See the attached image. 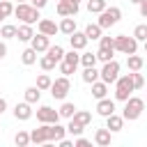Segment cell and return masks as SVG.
Masks as SVG:
<instances>
[{
	"instance_id": "37",
	"label": "cell",
	"mask_w": 147,
	"mask_h": 147,
	"mask_svg": "<svg viewBox=\"0 0 147 147\" xmlns=\"http://www.w3.org/2000/svg\"><path fill=\"white\" fill-rule=\"evenodd\" d=\"M14 142H16V147H25V145H30V133H28V131H18V133L14 136Z\"/></svg>"
},
{
	"instance_id": "36",
	"label": "cell",
	"mask_w": 147,
	"mask_h": 147,
	"mask_svg": "<svg viewBox=\"0 0 147 147\" xmlns=\"http://www.w3.org/2000/svg\"><path fill=\"white\" fill-rule=\"evenodd\" d=\"M80 64L83 67H94L96 64V53H90V51L80 53Z\"/></svg>"
},
{
	"instance_id": "10",
	"label": "cell",
	"mask_w": 147,
	"mask_h": 147,
	"mask_svg": "<svg viewBox=\"0 0 147 147\" xmlns=\"http://www.w3.org/2000/svg\"><path fill=\"white\" fill-rule=\"evenodd\" d=\"M46 131H48V142H46V145L57 142V140H62V138L67 136V126H62L60 122H55V124H46Z\"/></svg>"
},
{
	"instance_id": "46",
	"label": "cell",
	"mask_w": 147,
	"mask_h": 147,
	"mask_svg": "<svg viewBox=\"0 0 147 147\" xmlns=\"http://www.w3.org/2000/svg\"><path fill=\"white\" fill-rule=\"evenodd\" d=\"M46 2H48V0H30V5H32V7H37V9H44V7H46Z\"/></svg>"
},
{
	"instance_id": "54",
	"label": "cell",
	"mask_w": 147,
	"mask_h": 147,
	"mask_svg": "<svg viewBox=\"0 0 147 147\" xmlns=\"http://www.w3.org/2000/svg\"><path fill=\"white\" fill-rule=\"evenodd\" d=\"M18 2H28V0H18Z\"/></svg>"
},
{
	"instance_id": "31",
	"label": "cell",
	"mask_w": 147,
	"mask_h": 147,
	"mask_svg": "<svg viewBox=\"0 0 147 147\" xmlns=\"http://www.w3.org/2000/svg\"><path fill=\"white\" fill-rule=\"evenodd\" d=\"M108 5H106V0H87V11L90 14H99V11H103Z\"/></svg>"
},
{
	"instance_id": "9",
	"label": "cell",
	"mask_w": 147,
	"mask_h": 147,
	"mask_svg": "<svg viewBox=\"0 0 147 147\" xmlns=\"http://www.w3.org/2000/svg\"><path fill=\"white\" fill-rule=\"evenodd\" d=\"M32 115H34V110H32V103H28V101H21V103H16V106H14V117H16L18 122H28Z\"/></svg>"
},
{
	"instance_id": "25",
	"label": "cell",
	"mask_w": 147,
	"mask_h": 147,
	"mask_svg": "<svg viewBox=\"0 0 147 147\" xmlns=\"http://www.w3.org/2000/svg\"><path fill=\"white\" fill-rule=\"evenodd\" d=\"M37 55H39V53L30 46V48H25V51L21 53V62H23L25 67H30V64H34V62H37Z\"/></svg>"
},
{
	"instance_id": "43",
	"label": "cell",
	"mask_w": 147,
	"mask_h": 147,
	"mask_svg": "<svg viewBox=\"0 0 147 147\" xmlns=\"http://www.w3.org/2000/svg\"><path fill=\"white\" fill-rule=\"evenodd\" d=\"M99 48H113L115 51V37H99Z\"/></svg>"
},
{
	"instance_id": "48",
	"label": "cell",
	"mask_w": 147,
	"mask_h": 147,
	"mask_svg": "<svg viewBox=\"0 0 147 147\" xmlns=\"http://www.w3.org/2000/svg\"><path fill=\"white\" fill-rule=\"evenodd\" d=\"M0 55H2V57H5V55H7V44H5V41H2V39H0Z\"/></svg>"
},
{
	"instance_id": "32",
	"label": "cell",
	"mask_w": 147,
	"mask_h": 147,
	"mask_svg": "<svg viewBox=\"0 0 147 147\" xmlns=\"http://www.w3.org/2000/svg\"><path fill=\"white\" fill-rule=\"evenodd\" d=\"M51 83H53V78L48 76V71H46V74H39V76H37V87H39L41 92H44V90H51Z\"/></svg>"
},
{
	"instance_id": "27",
	"label": "cell",
	"mask_w": 147,
	"mask_h": 147,
	"mask_svg": "<svg viewBox=\"0 0 147 147\" xmlns=\"http://www.w3.org/2000/svg\"><path fill=\"white\" fill-rule=\"evenodd\" d=\"M76 110H78V108H76L74 103H69V101H64V103L60 106V110H57V113H60V117H64V119H71Z\"/></svg>"
},
{
	"instance_id": "7",
	"label": "cell",
	"mask_w": 147,
	"mask_h": 147,
	"mask_svg": "<svg viewBox=\"0 0 147 147\" xmlns=\"http://www.w3.org/2000/svg\"><path fill=\"white\" fill-rule=\"evenodd\" d=\"M119 76V62L117 60H110V62H103L101 71H99V78L106 83V85H113Z\"/></svg>"
},
{
	"instance_id": "12",
	"label": "cell",
	"mask_w": 147,
	"mask_h": 147,
	"mask_svg": "<svg viewBox=\"0 0 147 147\" xmlns=\"http://www.w3.org/2000/svg\"><path fill=\"white\" fill-rule=\"evenodd\" d=\"M87 37H85V32H78V30H74L71 34H69V44H71V48L74 51H85V46H87Z\"/></svg>"
},
{
	"instance_id": "34",
	"label": "cell",
	"mask_w": 147,
	"mask_h": 147,
	"mask_svg": "<svg viewBox=\"0 0 147 147\" xmlns=\"http://www.w3.org/2000/svg\"><path fill=\"white\" fill-rule=\"evenodd\" d=\"M0 37H2V39H14V37H16V25L5 23V25L0 28Z\"/></svg>"
},
{
	"instance_id": "5",
	"label": "cell",
	"mask_w": 147,
	"mask_h": 147,
	"mask_svg": "<svg viewBox=\"0 0 147 147\" xmlns=\"http://www.w3.org/2000/svg\"><path fill=\"white\" fill-rule=\"evenodd\" d=\"M138 51V39L131 34H117L115 37V53H124V55H131Z\"/></svg>"
},
{
	"instance_id": "15",
	"label": "cell",
	"mask_w": 147,
	"mask_h": 147,
	"mask_svg": "<svg viewBox=\"0 0 147 147\" xmlns=\"http://www.w3.org/2000/svg\"><path fill=\"white\" fill-rule=\"evenodd\" d=\"M37 28H39V32L46 34V37H55V32H60V30H57V23L51 21V18H39Z\"/></svg>"
},
{
	"instance_id": "30",
	"label": "cell",
	"mask_w": 147,
	"mask_h": 147,
	"mask_svg": "<svg viewBox=\"0 0 147 147\" xmlns=\"http://www.w3.org/2000/svg\"><path fill=\"white\" fill-rule=\"evenodd\" d=\"M39 67H41L44 71H53V69L57 67V62H55V60L46 53V55H41V57H39Z\"/></svg>"
},
{
	"instance_id": "56",
	"label": "cell",
	"mask_w": 147,
	"mask_h": 147,
	"mask_svg": "<svg viewBox=\"0 0 147 147\" xmlns=\"http://www.w3.org/2000/svg\"><path fill=\"white\" fill-rule=\"evenodd\" d=\"M145 67H147V60H145Z\"/></svg>"
},
{
	"instance_id": "35",
	"label": "cell",
	"mask_w": 147,
	"mask_h": 147,
	"mask_svg": "<svg viewBox=\"0 0 147 147\" xmlns=\"http://www.w3.org/2000/svg\"><path fill=\"white\" fill-rule=\"evenodd\" d=\"M46 53H48V55H51L55 62H60V60L64 57V48H62L60 44H55V46H48V51H46Z\"/></svg>"
},
{
	"instance_id": "17",
	"label": "cell",
	"mask_w": 147,
	"mask_h": 147,
	"mask_svg": "<svg viewBox=\"0 0 147 147\" xmlns=\"http://www.w3.org/2000/svg\"><path fill=\"white\" fill-rule=\"evenodd\" d=\"M30 142H34V145H46V142H48L46 124H41L39 129H32V131H30Z\"/></svg>"
},
{
	"instance_id": "51",
	"label": "cell",
	"mask_w": 147,
	"mask_h": 147,
	"mask_svg": "<svg viewBox=\"0 0 147 147\" xmlns=\"http://www.w3.org/2000/svg\"><path fill=\"white\" fill-rule=\"evenodd\" d=\"M129 2H136V5H138V2H140V0H129Z\"/></svg>"
},
{
	"instance_id": "57",
	"label": "cell",
	"mask_w": 147,
	"mask_h": 147,
	"mask_svg": "<svg viewBox=\"0 0 147 147\" xmlns=\"http://www.w3.org/2000/svg\"><path fill=\"white\" fill-rule=\"evenodd\" d=\"M0 92H2V85H0Z\"/></svg>"
},
{
	"instance_id": "3",
	"label": "cell",
	"mask_w": 147,
	"mask_h": 147,
	"mask_svg": "<svg viewBox=\"0 0 147 147\" xmlns=\"http://www.w3.org/2000/svg\"><path fill=\"white\" fill-rule=\"evenodd\" d=\"M113 85H115V99H117V101H126V99L131 96V92H136L133 80H131V74L117 76V80H115Z\"/></svg>"
},
{
	"instance_id": "53",
	"label": "cell",
	"mask_w": 147,
	"mask_h": 147,
	"mask_svg": "<svg viewBox=\"0 0 147 147\" xmlns=\"http://www.w3.org/2000/svg\"><path fill=\"white\" fill-rule=\"evenodd\" d=\"M71 2H80V0H71Z\"/></svg>"
},
{
	"instance_id": "26",
	"label": "cell",
	"mask_w": 147,
	"mask_h": 147,
	"mask_svg": "<svg viewBox=\"0 0 147 147\" xmlns=\"http://www.w3.org/2000/svg\"><path fill=\"white\" fill-rule=\"evenodd\" d=\"M83 32H85V37H87L90 41H94V39H99V37H101V32H103V30L99 28V23H90Z\"/></svg>"
},
{
	"instance_id": "45",
	"label": "cell",
	"mask_w": 147,
	"mask_h": 147,
	"mask_svg": "<svg viewBox=\"0 0 147 147\" xmlns=\"http://www.w3.org/2000/svg\"><path fill=\"white\" fill-rule=\"evenodd\" d=\"M138 5H140V16H142V18H147V0H140Z\"/></svg>"
},
{
	"instance_id": "20",
	"label": "cell",
	"mask_w": 147,
	"mask_h": 147,
	"mask_svg": "<svg viewBox=\"0 0 147 147\" xmlns=\"http://www.w3.org/2000/svg\"><path fill=\"white\" fill-rule=\"evenodd\" d=\"M32 34H34V30H32V25H30V23L16 25V39H18V41H30V39H32Z\"/></svg>"
},
{
	"instance_id": "29",
	"label": "cell",
	"mask_w": 147,
	"mask_h": 147,
	"mask_svg": "<svg viewBox=\"0 0 147 147\" xmlns=\"http://www.w3.org/2000/svg\"><path fill=\"white\" fill-rule=\"evenodd\" d=\"M115 60V51L113 48H99L96 51V62H110Z\"/></svg>"
},
{
	"instance_id": "38",
	"label": "cell",
	"mask_w": 147,
	"mask_h": 147,
	"mask_svg": "<svg viewBox=\"0 0 147 147\" xmlns=\"http://www.w3.org/2000/svg\"><path fill=\"white\" fill-rule=\"evenodd\" d=\"M64 62H69V64H74V67H78L80 64V55H78V51H69V53H64V57H62Z\"/></svg>"
},
{
	"instance_id": "24",
	"label": "cell",
	"mask_w": 147,
	"mask_h": 147,
	"mask_svg": "<svg viewBox=\"0 0 147 147\" xmlns=\"http://www.w3.org/2000/svg\"><path fill=\"white\" fill-rule=\"evenodd\" d=\"M23 96H25L28 103H37V101L41 99V90H39L37 85H30V87H25V94H23Z\"/></svg>"
},
{
	"instance_id": "23",
	"label": "cell",
	"mask_w": 147,
	"mask_h": 147,
	"mask_svg": "<svg viewBox=\"0 0 147 147\" xmlns=\"http://www.w3.org/2000/svg\"><path fill=\"white\" fill-rule=\"evenodd\" d=\"M106 94H108V85H106L101 78L94 80V83H92V96H94V99H103Z\"/></svg>"
},
{
	"instance_id": "13",
	"label": "cell",
	"mask_w": 147,
	"mask_h": 147,
	"mask_svg": "<svg viewBox=\"0 0 147 147\" xmlns=\"http://www.w3.org/2000/svg\"><path fill=\"white\" fill-rule=\"evenodd\" d=\"M96 113H99L101 117H108V115H113V113H115V101H113V99H108V96H103V99H96Z\"/></svg>"
},
{
	"instance_id": "1",
	"label": "cell",
	"mask_w": 147,
	"mask_h": 147,
	"mask_svg": "<svg viewBox=\"0 0 147 147\" xmlns=\"http://www.w3.org/2000/svg\"><path fill=\"white\" fill-rule=\"evenodd\" d=\"M142 110H145V101H142L140 96H129V99L124 101L122 117H124V122H136V119L142 115Z\"/></svg>"
},
{
	"instance_id": "39",
	"label": "cell",
	"mask_w": 147,
	"mask_h": 147,
	"mask_svg": "<svg viewBox=\"0 0 147 147\" xmlns=\"http://www.w3.org/2000/svg\"><path fill=\"white\" fill-rule=\"evenodd\" d=\"M57 69H60V74H62V76H71V74H76V67H74V64H69V62H64V60H60V62H57Z\"/></svg>"
},
{
	"instance_id": "50",
	"label": "cell",
	"mask_w": 147,
	"mask_h": 147,
	"mask_svg": "<svg viewBox=\"0 0 147 147\" xmlns=\"http://www.w3.org/2000/svg\"><path fill=\"white\" fill-rule=\"evenodd\" d=\"M142 51H145V55H147V39L142 41Z\"/></svg>"
},
{
	"instance_id": "40",
	"label": "cell",
	"mask_w": 147,
	"mask_h": 147,
	"mask_svg": "<svg viewBox=\"0 0 147 147\" xmlns=\"http://www.w3.org/2000/svg\"><path fill=\"white\" fill-rule=\"evenodd\" d=\"M0 14H2L5 18H9V16L14 14V5H11V0H0Z\"/></svg>"
},
{
	"instance_id": "4",
	"label": "cell",
	"mask_w": 147,
	"mask_h": 147,
	"mask_svg": "<svg viewBox=\"0 0 147 147\" xmlns=\"http://www.w3.org/2000/svg\"><path fill=\"white\" fill-rule=\"evenodd\" d=\"M119 18H122V9L119 7H106L103 11H99V21L96 23H99L101 30H108V28L117 25Z\"/></svg>"
},
{
	"instance_id": "21",
	"label": "cell",
	"mask_w": 147,
	"mask_h": 147,
	"mask_svg": "<svg viewBox=\"0 0 147 147\" xmlns=\"http://www.w3.org/2000/svg\"><path fill=\"white\" fill-rule=\"evenodd\" d=\"M126 67H129V71H140L145 67V57L131 53V55H126Z\"/></svg>"
},
{
	"instance_id": "52",
	"label": "cell",
	"mask_w": 147,
	"mask_h": 147,
	"mask_svg": "<svg viewBox=\"0 0 147 147\" xmlns=\"http://www.w3.org/2000/svg\"><path fill=\"white\" fill-rule=\"evenodd\" d=\"M0 21H5V16H2V14H0Z\"/></svg>"
},
{
	"instance_id": "19",
	"label": "cell",
	"mask_w": 147,
	"mask_h": 147,
	"mask_svg": "<svg viewBox=\"0 0 147 147\" xmlns=\"http://www.w3.org/2000/svg\"><path fill=\"white\" fill-rule=\"evenodd\" d=\"M57 30H60L62 34L69 37V34L76 30V18H74V16H62V21L57 23Z\"/></svg>"
},
{
	"instance_id": "42",
	"label": "cell",
	"mask_w": 147,
	"mask_h": 147,
	"mask_svg": "<svg viewBox=\"0 0 147 147\" xmlns=\"http://www.w3.org/2000/svg\"><path fill=\"white\" fill-rule=\"evenodd\" d=\"M131 80H133V87L136 90H142L145 87V76L140 71H131Z\"/></svg>"
},
{
	"instance_id": "49",
	"label": "cell",
	"mask_w": 147,
	"mask_h": 147,
	"mask_svg": "<svg viewBox=\"0 0 147 147\" xmlns=\"http://www.w3.org/2000/svg\"><path fill=\"white\" fill-rule=\"evenodd\" d=\"M5 110H7V101H5V99H2V96H0V115H2V113H5Z\"/></svg>"
},
{
	"instance_id": "18",
	"label": "cell",
	"mask_w": 147,
	"mask_h": 147,
	"mask_svg": "<svg viewBox=\"0 0 147 147\" xmlns=\"http://www.w3.org/2000/svg\"><path fill=\"white\" fill-rule=\"evenodd\" d=\"M110 142H113V133H110L108 129H96V131H94V145L108 147Z\"/></svg>"
},
{
	"instance_id": "33",
	"label": "cell",
	"mask_w": 147,
	"mask_h": 147,
	"mask_svg": "<svg viewBox=\"0 0 147 147\" xmlns=\"http://www.w3.org/2000/svg\"><path fill=\"white\" fill-rule=\"evenodd\" d=\"M74 119L80 122L83 126H87V124L92 122V113H90V110H76V113H74Z\"/></svg>"
},
{
	"instance_id": "14",
	"label": "cell",
	"mask_w": 147,
	"mask_h": 147,
	"mask_svg": "<svg viewBox=\"0 0 147 147\" xmlns=\"http://www.w3.org/2000/svg\"><path fill=\"white\" fill-rule=\"evenodd\" d=\"M57 14H60V16H76V14H78V2L57 0Z\"/></svg>"
},
{
	"instance_id": "11",
	"label": "cell",
	"mask_w": 147,
	"mask_h": 147,
	"mask_svg": "<svg viewBox=\"0 0 147 147\" xmlns=\"http://www.w3.org/2000/svg\"><path fill=\"white\" fill-rule=\"evenodd\" d=\"M30 46L37 51V53H46L48 51V46H51V37H46V34H32V39H30Z\"/></svg>"
},
{
	"instance_id": "6",
	"label": "cell",
	"mask_w": 147,
	"mask_h": 147,
	"mask_svg": "<svg viewBox=\"0 0 147 147\" xmlns=\"http://www.w3.org/2000/svg\"><path fill=\"white\" fill-rule=\"evenodd\" d=\"M69 92H71V80H69V76H60V78H55V80L51 83V94H53V99L64 101Z\"/></svg>"
},
{
	"instance_id": "41",
	"label": "cell",
	"mask_w": 147,
	"mask_h": 147,
	"mask_svg": "<svg viewBox=\"0 0 147 147\" xmlns=\"http://www.w3.org/2000/svg\"><path fill=\"white\" fill-rule=\"evenodd\" d=\"M133 37H136L138 41H145V39H147V23L136 25V28H133Z\"/></svg>"
},
{
	"instance_id": "16",
	"label": "cell",
	"mask_w": 147,
	"mask_h": 147,
	"mask_svg": "<svg viewBox=\"0 0 147 147\" xmlns=\"http://www.w3.org/2000/svg\"><path fill=\"white\" fill-rule=\"evenodd\" d=\"M122 126H124V117H122V115L113 113V115H108V117H106V129H108L110 133L122 131Z\"/></svg>"
},
{
	"instance_id": "28",
	"label": "cell",
	"mask_w": 147,
	"mask_h": 147,
	"mask_svg": "<svg viewBox=\"0 0 147 147\" xmlns=\"http://www.w3.org/2000/svg\"><path fill=\"white\" fill-rule=\"evenodd\" d=\"M83 131H85V126L71 117V119H69V124H67V133H71V136L76 138V136H83Z\"/></svg>"
},
{
	"instance_id": "8",
	"label": "cell",
	"mask_w": 147,
	"mask_h": 147,
	"mask_svg": "<svg viewBox=\"0 0 147 147\" xmlns=\"http://www.w3.org/2000/svg\"><path fill=\"white\" fill-rule=\"evenodd\" d=\"M37 122L39 124H55V122H60V113L51 106H39L37 108Z\"/></svg>"
},
{
	"instance_id": "44",
	"label": "cell",
	"mask_w": 147,
	"mask_h": 147,
	"mask_svg": "<svg viewBox=\"0 0 147 147\" xmlns=\"http://www.w3.org/2000/svg\"><path fill=\"white\" fill-rule=\"evenodd\" d=\"M74 145H76V147H90L92 140H87V138H83V136H76V138H74Z\"/></svg>"
},
{
	"instance_id": "22",
	"label": "cell",
	"mask_w": 147,
	"mask_h": 147,
	"mask_svg": "<svg viewBox=\"0 0 147 147\" xmlns=\"http://www.w3.org/2000/svg\"><path fill=\"white\" fill-rule=\"evenodd\" d=\"M80 78H83V83H87V85H92L94 80H99V69H96V64H94V67H85L83 74H80Z\"/></svg>"
},
{
	"instance_id": "55",
	"label": "cell",
	"mask_w": 147,
	"mask_h": 147,
	"mask_svg": "<svg viewBox=\"0 0 147 147\" xmlns=\"http://www.w3.org/2000/svg\"><path fill=\"white\" fill-rule=\"evenodd\" d=\"M0 62H2V55H0Z\"/></svg>"
},
{
	"instance_id": "47",
	"label": "cell",
	"mask_w": 147,
	"mask_h": 147,
	"mask_svg": "<svg viewBox=\"0 0 147 147\" xmlns=\"http://www.w3.org/2000/svg\"><path fill=\"white\" fill-rule=\"evenodd\" d=\"M57 142H60V147H74V140H64V138H62V140H57Z\"/></svg>"
},
{
	"instance_id": "2",
	"label": "cell",
	"mask_w": 147,
	"mask_h": 147,
	"mask_svg": "<svg viewBox=\"0 0 147 147\" xmlns=\"http://www.w3.org/2000/svg\"><path fill=\"white\" fill-rule=\"evenodd\" d=\"M14 16L18 18V21H23V23H30V25H34V23H39V9L37 7H32L30 2H18L16 7H14Z\"/></svg>"
}]
</instances>
